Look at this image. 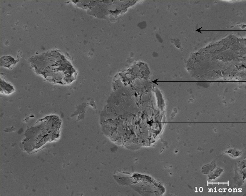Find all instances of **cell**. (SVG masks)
<instances>
[{
    "mask_svg": "<svg viewBox=\"0 0 246 196\" xmlns=\"http://www.w3.org/2000/svg\"><path fill=\"white\" fill-rule=\"evenodd\" d=\"M14 91L13 86L2 78L0 79V92L1 93L9 94Z\"/></svg>",
    "mask_w": 246,
    "mask_h": 196,
    "instance_id": "6da1fadb",
    "label": "cell"
}]
</instances>
